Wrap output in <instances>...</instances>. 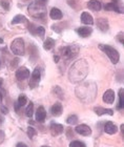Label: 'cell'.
<instances>
[{
	"mask_svg": "<svg viewBox=\"0 0 124 147\" xmlns=\"http://www.w3.org/2000/svg\"><path fill=\"white\" fill-rule=\"evenodd\" d=\"M88 73V65L85 60H79L71 66L68 77L71 82H80Z\"/></svg>",
	"mask_w": 124,
	"mask_h": 147,
	"instance_id": "cell-1",
	"label": "cell"
},
{
	"mask_svg": "<svg viewBox=\"0 0 124 147\" xmlns=\"http://www.w3.org/2000/svg\"><path fill=\"white\" fill-rule=\"evenodd\" d=\"M76 92H81L80 94L77 92L78 98L82 100V101L88 102L93 101L96 96V85L93 88H90V83H85L83 85L79 86Z\"/></svg>",
	"mask_w": 124,
	"mask_h": 147,
	"instance_id": "cell-2",
	"label": "cell"
},
{
	"mask_svg": "<svg viewBox=\"0 0 124 147\" xmlns=\"http://www.w3.org/2000/svg\"><path fill=\"white\" fill-rule=\"evenodd\" d=\"M79 53V46L78 45H66L63 46L60 51V56L65 60L75 58Z\"/></svg>",
	"mask_w": 124,
	"mask_h": 147,
	"instance_id": "cell-3",
	"label": "cell"
},
{
	"mask_svg": "<svg viewBox=\"0 0 124 147\" xmlns=\"http://www.w3.org/2000/svg\"><path fill=\"white\" fill-rule=\"evenodd\" d=\"M100 49H102L103 52L107 55V57L111 59L112 63H114V64H117V63H118L119 59H120V55H119V52L117 49H114V47L111 45H100Z\"/></svg>",
	"mask_w": 124,
	"mask_h": 147,
	"instance_id": "cell-4",
	"label": "cell"
},
{
	"mask_svg": "<svg viewBox=\"0 0 124 147\" xmlns=\"http://www.w3.org/2000/svg\"><path fill=\"white\" fill-rule=\"evenodd\" d=\"M11 49L15 55L22 56L24 54V41L22 38H16L11 44Z\"/></svg>",
	"mask_w": 124,
	"mask_h": 147,
	"instance_id": "cell-5",
	"label": "cell"
},
{
	"mask_svg": "<svg viewBox=\"0 0 124 147\" xmlns=\"http://www.w3.org/2000/svg\"><path fill=\"white\" fill-rule=\"evenodd\" d=\"M40 79H41V68L36 67L34 69V71L32 73L31 80H30V87L31 88H36L39 85Z\"/></svg>",
	"mask_w": 124,
	"mask_h": 147,
	"instance_id": "cell-6",
	"label": "cell"
},
{
	"mask_svg": "<svg viewBox=\"0 0 124 147\" xmlns=\"http://www.w3.org/2000/svg\"><path fill=\"white\" fill-rule=\"evenodd\" d=\"M76 132L79 134V135L83 136V137H88V136L92 135V128L90 126L86 125V124H80V125H77L76 128H75Z\"/></svg>",
	"mask_w": 124,
	"mask_h": 147,
	"instance_id": "cell-7",
	"label": "cell"
},
{
	"mask_svg": "<svg viewBox=\"0 0 124 147\" xmlns=\"http://www.w3.org/2000/svg\"><path fill=\"white\" fill-rule=\"evenodd\" d=\"M31 75V71L30 69L24 66H22V67H19L16 71V78L19 80V81H23V80L28 79V77Z\"/></svg>",
	"mask_w": 124,
	"mask_h": 147,
	"instance_id": "cell-8",
	"label": "cell"
},
{
	"mask_svg": "<svg viewBox=\"0 0 124 147\" xmlns=\"http://www.w3.org/2000/svg\"><path fill=\"white\" fill-rule=\"evenodd\" d=\"M103 102H105L107 104H113L115 102L116 99V95L115 92L112 90V89H107L104 94H103Z\"/></svg>",
	"mask_w": 124,
	"mask_h": 147,
	"instance_id": "cell-9",
	"label": "cell"
},
{
	"mask_svg": "<svg viewBox=\"0 0 124 147\" xmlns=\"http://www.w3.org/2000/svg\"><path fill=\"white\" fill-rule=\"evenodd\" d=\"M63 131H64V127H63V125L58 124V123H55V122H53L52 124H51V132H52V135H53L54 137L61 135Z\"/></svg>",
	"mask_w": 124,
	"mask_h": 147,
	"instance_id": "cell-10",
	"label": "cell"
},
{
	"mask_svg": "<svg viewBox=\"0 0 124 147\" xmlns=\"http://www.w3.org/2000/svg\"><path fill=\"white\" fill-rule=\"evenodd\" d=\"M80 20H81L82 23H84V24H86V25H93L94 24L93 16L87 12H83L82 14H81Z\"/></svg>",
	"mask_w": 124,
	"mask_h": 147,
	"instance_id": "cell-11",
	"label": "cell"
},
{
	"mask_svg": "<svg viewBox=\"0 0 124 147\" xmlns=\"http://www.w3.org/2000/svg\"><path fill=\"white\" fill-rule=\"evenodd\" d=\"M117 130H118L117 126L112 121H107L105 123V125H104V131L106 134H108V135H115L116 132H117Z\"/></svg>",
	"mask_w": 124,
	"mask_h": 147,
	"instance_id": "cell-12",
	"label": "cell"
},
{
	"mask_svg": "<svg viewBox=\"0 0 124 147\" xmlns=\"http://www.w3.org/2000/svg\"><path fill=\"white\" fill-rule=\"evenodd\" d=\"M46 118V111L43 106H39L38 109L36 110V121L38 122H43Z\"/></svg>",
	"mask_w": 124,
	"mask_h": 147,
	"instance_id": "cell-13",
	"label": "cell"
},
{
	"mask_svg": "<svg viewBox=\"0 0 124 147\" xmlns=\"http://www.w3.org/2000/svg\"><path fill=\"white\" fill-rule=\"evenodd\" d=\"M51 111H52V115H53L54 117H60V116H61L62 111H63L62 104L60 103V102H56V103L52 106V108H51Z\"/></svg>",
	"mask_w": 124,
	"mask_h": 147,
	"instance_id": "cell-14",
	"label": "cell"
},
{
	"mask_svg": "<svg viewBox=\"0 0 124 147\" xmlns=\"http://www.w3.org/2000/svg\"><path fill=\"white\" fill-rule=\"evenodd\" d=\"M50 17L53 19V20H60V19H62V17H63V14H62V12L59 9L53 7L50 12Z\"/></svg>",
	"mask_w": 124,
	"mask_h": 147,
	"instance_id": "cell-15",
	"label": "cell"
},
{
	"mask_svg": "<svg viewBox=\"0 0 124 147\" xmlns=\"http://www.w3.org/2000/svg\"><path fill=\"white\" fill-rule=\"evenodd\" d=\"M94 111L98 115V116H103V115H108V116H113L114 115V110L109 109V108H103V107H95Z\"/></svg>",
	"mask_w": 124,
	"mask_h": 147,
	"instance_id": "cell-16",
	"label": "cell"
},
{
	"mask_svg": "<svg viewBox=\"0 0 124 147\" xmlns=\"http://www.w3.org/2000/svg\"><path fill=\"white\" fill-rule=\"evenodd\" d=\"M77 33L79 34V36H81L82 38H86V37H88L93 33V30L90 28H87V26H82V28H78Z\"/></svg>",
	"mask_w": 124,
	"mask_h": 147,
	"instance_id": "cell-17",
	"label": "cell"
},
{
	"mask_svg": "<svg viewBox=\"0 0 124 147\" xmlns=\"http://www.w3.org/2000/svg\"><path fill=\"white\" fill-rule=\"evenodd\" d=\"M87 6L90 7V9H93V11H100V9H102V4L100 2L99 0H90L88 3H87Z\"/></svg>",
	"mask_w": 124,
	"mask_h": 147,
	"instance_id": "cell-18",
	"label": "cell"
},
{
	"mask_svg": "<svg viewBox=\"0 0 124 147\" xmlns=\"http://www.w3.org/2000/svg\"><path fill=\"white\" fill-rule=\"evenodd\" d=\"M97 26L102 32L108 31V23H107V20L104 18H99L97 20Z\"/></svg>",
	"mask_w": 124,
	"mask_h": 147,
	"instance_id": "cell-19",
	"label": "cell"
},
{
	"mask_svg": "<svg viewBox=\"0 0 124 147\" xmlns=\"http://www.w3.org/2000/svg\"><path fill=\"white\" fill-rule=\"evenodd\" d=\"M104 9H105L106 11H114V12H117V13H122V9L119 7V4L116 3L115 1L105 4V5H104Z\"/></svg>",
	"mask_w": 124,
	"mask_h": 147,
	"instance_id": "cell-20",
	"label": "cell"
},
{
	"mask_svg": "<svg viewBox=\"0 0 124 147\" xmlns=\"http://www.w3.org/2000/svg\"><path fill=\"white\" fill-rule=\"evenodd\" d=\"M26 102H28V98H26V96L25 95H20L18 98V101L16 103V110L18 111L19 108L22 107V106H24L26 104Z\"/></svg>",
	"mask_w": 124,
	"mask_h": 147,
	"instance_id": "cell-21",
	"label": "cell"
},
{
	"mask_svg": "<svg viewBox=\"0 0 124 147\" xmlns=\"http://www.w3.org/2000/svg\"><path fill=\"white\" fill-rule=\"evenodd\" d=\"M55 46V40L53 38H47L43 43V49L45 51H51Z\"/></svg>",
	"mask_w": 124,
	"mask_h": 147,
	"instance_id": "cell-22",
	"label": "cell"
},
{
	"mask_svg": "<svg viewBox=\"0 0 124 147\" xmlns=\"http://www.w3.org/2000/svg\"><path fill=\"white\" fill-rule=\"evenodd\" d=\"M28 19L25 18L23 15H17L15 16L12 20V24H18V23H23V22H26Z\"/></svg>",
	"mask_w": 124,
	"mask_h": 147,
	"instance_id": "cell-23",
	"label": "cell"
},
{
	"mask_svg": "<svg viewBox=\"0 0 124 147\" xmlns=\"http://www.w3.org/2000/svg\"><path fill=\"white\" fill-rule=\"evenodd\" d=\"M124 92H123V88H120L119 90V103H118V106L117 108L118 109H122L124 107Z\"/></svg>",
	"mask_w": 124,
	"mask_h": 147,
	"instance_id": "cell-24",
	"label": "cell"
},
{
	"mask_svg": "<svg viewBox=\"0 0 124 147\" xmlns=\"http://www.w3.org/2000/svg\"><path fill=\"white\" fill-rule=\"evenodd\" d=\"M25 115L28 117V118H32V116L34 115V104L33 102H30L28 105V107L25 109Z\"/></svg>",
	"mask_w": 124,
	"mask_h": 147,
	"instance_id": "cell-25",
	"label": "cell"
},
{
	"mask_svg": "<svg viewBox=\"0 0 124 147\" xmlns=\"http://www.w3.org/2000/svg\"><path fill=\"white\" fill-rule=\"evenodd\" d=\"M77 122H78V117L76 115H71L66 119V123L69 124V125H75V124H77Z\"/></svg>",
	"mask_w": 124,
	"mask_h": 147,
	"instance_id": "cell-26",
	"label": "cell"
},
{
	"mask_svg": "<svg viewBox=\"0 0 124 147\" xmlns=\"http://www.w3.org/2000/svg\"><path fill=\"white\" fill-rule=\"evenodd\" d=\"M69 147H86V145L81 141H71Z\"/></svg>",
	"mask_w": 124,
	"mask_h": 147,
	"instance_id": "cell-27",
	"label": "cell"
},
{
	"mask_svg": "<svg viewBox=\"0 0 124 147\" xmlns=\"http://www.w3.org/2000/svg\"><path fill=\"white\" fill-rule=\"evenodd\" d=\"M36 134H37V131H36V129L34 128V127H28V136L30 139H33L36 136Z\"/></svg>",
	"mask_w": 124,
	"mask_h": 147,
	"instance_id": "cell-28",
	"label": "cell"
},
{
	"mask_svg": "<svg viewBox=\"0 0 124 147\" xmlns=\"http://www.w3.org/2000/svg\"><path fill=\"white\" fill-rule=\"evenodd\" d=\"M36 34L38 35L39 37H44V34H45V30H44V28H42V26H37V28H36Z\"/></svg>",
	"mask_w": 124,
	"mask_h": 147,
	"instance_id": "cell-29",
	"label": "cell"
},
{
	"mask_svg": "<svg viewBox=\"0 0 124 147\" xmlns=\"http://www.w3.org/2000/svg\"><path fill=\"white\" fill-rule=\"evenodd\" d=\"M0 5L2 6L4 9H6V11H9V0H0Z\"/></svg>",
	"mask_w": 124,
	"mask_h": 147,
	"instance_id": "cell-30",
	"label": "cell"
},
{
	"mask_svg": "<svg viewBox=\"0 0 124 147\" xmlns=\"http://www.w3.org/2000/svg\"><path fill=\"white\" fill-rule=\"evenodd\" d=\"M47 0H36L35 1V3L36 4H38V5H41V6H44L45 5V3H46Z\"/></svg>",
	"mask_w": 124,
	"mask_h": 147,
	"instance_id": "cell-31",
	"label": "cell"
},
{
	"mask_svg": "<svg viewBox=\"0 0 124 147\" xmlns=\"http://www.w3.org/2000/svg\"><path fill=\"white\" fill-rule=\"evenodd\" d=\"M0 110H1V113L3 115H6V113H9V109L5 107V106H0Z\"/></svg>",
	"mask_w": 124,
	"mask_h": 147,
	"instance_id": "cell-32",
	"label": "cell"
},
{
	"mask_svg": "<svg viewBox=\"0 0 124 147\" xmlns=\"http://www.w3.org/2000/svg\"><path fill=\"white\" fill-rule=\"evenodd\" d=\"M18 62H19V59H14L12 61V67H16L17 64H18Z\"/></svg>",
	"mask_w": 124,
	"mask_h": 147,
	"instance_id": "cell-33",
	"label": "cell"
},
{
	"mask_svg": "<svg viewBox=\"0 0 124 147\" xmlns=\"http://www.w3.org/2000/svg\"><path fill=\"white\" fill-rule=\"evenodd\" d=\"M16 147H28V145L24 144V143H22V142H20V143H18V144L16 145Z\"/></svg>",
	"mask_w": 124,
	"mask_h": 147,
	"instance_id": "cell-34",
	"label": "cell"
},
{
	"mask_svg": "<svg viewBox=\"0 0 124 147\" xmlns=\"http://www.w3.org/2000/svg\"><path fill=\"white\" fill-rule=\"evenodd\" d=\"M3 139H4V134H3V131L0 130V143L3 141Z\"/></svg>",
	"mask_w": 124,
	"mask_h": 147,
	"instance_id": "cell-35",
	"label": "cell"
},
{
	"mask_svg": "<svg viewBox=\"0 0 124 147\" xmlns=\"http://www.w3.org/2000/svg\"><path fill=\"white\" fill-rule=\"evenodd\" d=\"M119 41H120V42H121L122 43V44H123V39H122V33H121V34H119Z\"/></svg>",
	"mask_w": 124,
	"mask_h": 147,
	"instance_id": "cell-36",
	"label": "cell"
},
{
	"mask_svg": "<svg viewBox=\"0 0 124 147\" xmlns=\"http://www.w3.org/2000/svg\"><path fill=\"white\" fill-rule=\"evenodd\" d=\"M2 100H3V96H2V94L0 92V104H1V102H2Z\"/></svg>",
	"mask_w": 124,
	"mask_h": 147,
	"instance_id": "cell-37",
	"label": "cell"
},
{
	"mask_svg": "<svg viewBox=\"0 0 124 147\" xmlns=\"http://www.w3.org/2000/svg\"><path fill=\"white\" fill-rule=\"evenodd\" d=\"M2 83H3V80L0 78V87H1V85H2Z\"/></svg>",
	"mask_w": 124,
	"mask_h": 147,
	"instance_id": "cell-38",
	"label": "cell"
},
{
	"mask_svg": "<svg viewBox=\"0 0 124 147\" xmlns=\"http://www.w3.org/2000/svg\"><path fill=\"white\" fill-rule=\"evenodd\" d=\"M2 43H3V39L2 38H0V44H2Z\"/></svg>",
	"mask_w": 124,
	"mask_h": 147,
	"instance_id": "cell-39",
	"label": "cell"
},
{
	"mask_svg": "<svg viewBox=\"0 0 124 147\" xmlns=\"http://www.w3.org/2000/svg\"><path fill=\"white\" fill-rule=\"evenodd\" d=\"M41 147H50V146H41Z\"/></svg>",
	"mask_w": 124,
	"mask_h": 147,
	"instance_id": "cell-40",
	"label": "cell"
},
{
	"mask_svg": "<svg viewBox=\"0 0 124 147\" xmlns=\"http://www.w3.org/2000/svg\"><path fill=\"white\" fill-rule=\"evenodd\" d=\"M0 67H1V63H0Z\"/></svg>",
	"mask_w": 124,
	"mask_h": 147,
	"instance_id": "cell-41",
	"label": "cell"
}]
</instances>
